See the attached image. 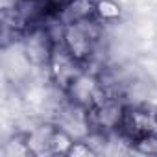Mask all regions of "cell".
<instances>
[{
	"instance_id": "1",
	"label": "cell",
	"mask_w": 157,
	"mask_h": 157,
	"mask_svg": "<svg viewBox=\"0 0 157 157\" xmlns=\"http://www.w3.org/2000/svg\"><path fill=\"white\" fill-rule=\"evenodd\" d=\"M104 39V22H100L96 17L65 22L61 28L59 43L83 65H89L94 61L98 48Z\"/></svg>"
},
{
	"instance_id": "2",
	"label": "cell",
	"mask_w": 157,
	"mask_h": 157,
	"mask_svg": "<svg viewBox=\"0 0 157 157\" xmlns=\"http://www.w3.org/2000/svg\"><path fill=\"white\" fill-rule=\"evenodd\" d=\"M67 98L80 105L87 111H91L94 105H98L105 96L109 94H115L109 91L107 83L104 82V78L100 72H94V70H89L87 67L83 68V72L76 78V80L68 85V89L65 91Z\"/></svg>"
},
{
	"instance_id": "3",
	"label": "cell",
	"mask_w": 157,
	"mask_h": 157,
	"mask_svg": "<svg viewBox=\"0 0 157 157\" xmlns=\"http://www.w3.org/2000/svg\"><path fill=\"white\" fill-rule=\"evenodd\" d=\"M56 35L52 33V30L48 28L46 22L32 26L30 30H26L21 39H19V48L24 54L26 61L35 67V68H46L48 61L52 57V52L56 48Z\"/></svg>"
},
{
	"instance_id": "4",
	"label": "cell",
	"mask_w": 157,
	"mask_h": 157,
	"mask_svg": "<svg viewBox=\"0 0 157 157\" xmlns=\"http://www.w3.org/2000/svg\"><path fill=\"white\" fill-rule=\"evenodd\" d=\"M83 68H85V65L82 61H78L59 41L56 43V48H54L52 57L46 67L48 80L54 85V89H59L65 93L68 89V85L83 72Z\"/></svg>"
},
{
	"instance_id": "5",
	"label": "cell",
	"mask_w": 157,
	"mask_h": 157,
	"mask_svg": "<svg viewBox=\"0 0 157 157\" xmlns=\"http://www.w3.org/2000/svg\"><path fill=\"white\" fill-rule=\"evenodd\" d=\"M126 102L118 94L105 96L98 105H94L89 111V124L93 131L113 135L118 133L122 128L124 113H126Z\"/></svg>"
},
{
	"instance_id": "6",
	"label": "cell",
	"mask_w": 157,
	"mask_h": 157,
	"mask_svg": "<svg viewBox=\"0 0 157 157\" xmlns=\"http://www.w3.org/2000/svg\"><path fill=\"white\" fill-rule=\"evenodd\" d=\"M118 133L124 135L129 142H133L144 135L157 133V109H153L150 105L128 104L124 120H122V128Z\"/></svg>"
},
{
	"instance_id": "7",
	"label": "cell",
	"mask_w": 157,
	"mask_h": 157,
	"mask_svg": "<svg viewBox=\"0 0 157 157\" xmlns=\"http://www.w3.org/2000/svg\"><path fill=\"white\" fill-rule=\"evenodd\" d=\"M94 17L104 22H117L122 17V8L117 0H94Z\"/></svg>"
},
{
	"instance_id": "8",
	"label": "cell",
	"mask_w": 157,
	"mask_h": 157,
	"mask_svg": "<svg viewBox=\"0 0 157 157\" xmlns=\"http://www.w3.org/2000/svg\"><path fill=\"white\" fill-rule=\"evenodd\" d=\"M74 140L76 139L68 131H65L63 128L56 126L52 135H50V144H48L50 155H68V150H70Z\"/></svg>"
},
{
	"instance_id": "9",
	"label": "cell",
	"mask_w": 157,
	"mask_h": 157,
	"mask_svg": "<svg viewBox=\"0 0 157 157\" xmlns=\"http://www.w3.org/2000/svg\"><path fill=\"white\" fill-rule=\"evenodd\" d=\"M4 155L6 157H30L32 150L28 146V135L26 133H15L4 144Z\"/></svg>"
},
{
	"instance_id": "10",
	"label": "cell",
	"mask_w": 157,
	"mask_h": 157,
	"mask_svg": "<svg viewBox=\"0 0 157 157\" xmlns=\"http://www.w3.org/2000/svg\"><path fill=\"white\" fill-rule=\"evenodd\" d=\"M131 146H133L135 153H140V155H157V133L144 135V137L133 140Z\"/></svg>"
},
{
	"instance_id": "11",
	"label": "cell",
	"mask_w": 157,
	"mask_h": 157,
	"mask_svg": "<svg viewBox=\"0 0 157 157\" xmlns=\"http://www.w3.org/2000/svg\"><path fill=\"white\" fill-rule=\"evenodd\" d=\"M96 155V148L89 139H76L68 150V157H93Z\"/></svg>"
}]
</instances>
